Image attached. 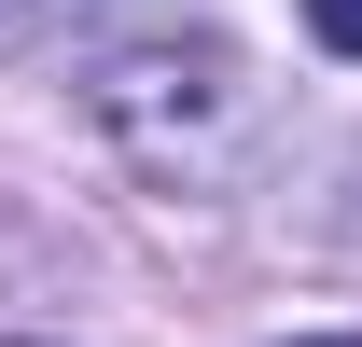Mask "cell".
I'll use <instances>...</instances> for the list:
<instances>
[{
    "mask_svg": "<svg viewBox=\"0 0 362 347\" xmlns=\"http://www.w3.org/2000/svg\"><path fill=\"white\" fill-rule=\"evenodd\" d=\"M307 28H320L334 56H362V0H307Z\"/></svg>",
    "mask_w": 362,
    "mask_h": 347,
    "instance_id": "7a4b0ae2",
    "label": "cell"
},
{
    "mask_svg": "<svg viewBox=\"0 0 362 347\" xmlns=\"http://www.w3.org/2000/svg\"><path fill=\"white\" fill-rule=\"evenodd\" d=\"M307 347H362V334H307Z\"/></svg>",
    "mask_w": 362,
    "mask_h": 347,
    "instance_id": "3957f363",
    "label": "cell"
},
{
    "mask_svg": "<svg viewBox=\"0 0 362 347\" xmlns=\"http://www.w3.org/2000/svg\"><path fill=\"white\" fill-rule=\"evenodd\" d=\"M98 126L126 139L139 181H223L237 139H251V70H237V42H139L98 70Z\"/></svg>",
    "mask_w": 362,
    "mask_h": 347,
    "instance_id": "6da1fadb",
    "label": "cell"
}]
</instances>
